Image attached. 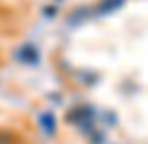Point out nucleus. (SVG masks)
Instances as JSON below:
<instances>
[{
    "label": "nucleus",
    "instance_id": "obj_1",
    "mask_svg": "<svg viewBox=\"0 0 148 144\" xmlns=\"http://www.w3.org/2000/svg\"><path fill=\"white\" fill-rule=\"evenodd\" d=\"M124 5V0H99V5H97V9H95V13L97 16H102V13H113L115 9H119V7Z\"/></svg>",
    "mask_w": 148,
    "mask_h": 144
},
{
    "label": "nucleus",
    "instance_id": "obj_3",
    "mask_svg": "<svg viewBox=\"0 0 148 144\" xmlns=\"http://www.w3.org/2000/svg\"><path fill=\"white\" fill-rule=\"evenodd\" d=\"M0 144H13L11 133H0Z\"/></svg>",
    "mask_w": 148,
    "mask_h": 144
},
{
    "label": "nucleus",
    "instance_id": "obj_2",
    "mask_svg": "<svg viewBox=\"0 0 148 144\" xmlns=\"http://www.w3.org/2000/svg\"><path fill=\"white\" fill-rule=\"evenodd\" d=\"M40 124H42L44 133H53L56 131V118H53L51 113H42V115H40Z\"/></svg>",
    "mask_w": 148,
    "mask_h": 144
}]
</instances>
